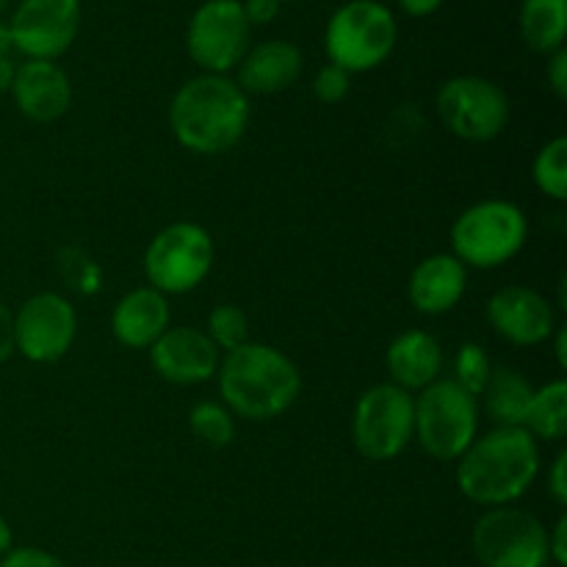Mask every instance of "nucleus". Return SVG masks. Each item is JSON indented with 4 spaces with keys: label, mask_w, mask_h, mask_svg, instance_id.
Wrapping results in <instances>:
<instances>
[{
    "label": "nucleus",
    "mask_w": 567,
    "mask_h": 567,
    "mask_svg": "<svg viewBox=\"0 0 567 567\" xmlns=\"http://www.w3.org/2000/svg\"><path fill=\"white\" fill-rule=\"evenodd\" d=\"M540 474V449L524 426H496L457 460V487L482 507L518 502Z\"/></svg>",
    "instance_id": "1"
},
{
    "label": "nucleus",
    "mask_w": 567,
    "mask_h": 567,
    "mask_svg": "<svg viewBox=\"0 0 567 567\" xmlns=\"http://www.w3.org/2000/svg\"><path fill=\"white\" fill-rule=\"evenodd\" d=\"M249 125V100L225 75H197L183 83L169 105L177 144L197 155H221L236 147Z\"/></svg>",
    "instance_id": "2"
},
{
    "label": "nucleus",
    "mask_w": 567,
    "mask_h": 567,
    "mask_svg": "<svg viewBox=\"0 0 567 567\" xmlns=\"http://www.w3.org/2000/svg\"><path fill=\"white\" fill-rule=\"evenodd\" d=\"M216 377L225 408L247 421L280 419L302 391L297 363L269 343H244L227 352Z\"/></svg>",
    "instance_id": "3"
},
{
    "label": "nucleus",
    "mask_w": 567,
    "mask_h": 567,
    "mask_svg": "<svg viewBox=\"0 0 567 567\" xmlns=\"http://www.w3.org/2000/svg\"><path fill=\"white\" fill-rule=\"evenodd\" d=\"M529 236L526 214L509 199H482L452 225L454 258L474 269H498L524 249Z\"/></svg>",
    "instance_id": "4"
},
{
    "label": "nucleus",
    "mask_w": 567,
    "mask_h": 567,
    "mask_svg": "<svg viewBox=\"0 0 567 567\" xmlns=\"http://www.w3.org/2000/svg\"><path fill=\"white\" fill-rule=\"evenodd\" d=\"M396 20L388 6L377 0H349L327 22L324 50L330 64L354 75L385 64L396 48Z\"/></svg>",
    "instance_id": "5"
},
{
    "label": "nucleus",
    "mask_w": 567,
    "mask_h": 567,
    "mask_svg": "<svg viewBox=\"0 0 567 567\" xmlns=\"http://www.w3.org/2000/svg\"><path fill=\"white\" fill-rule=\"evenodd\" d=\"M476 399L454 380H435L415 396V435L430 457L452 463L476 441Z\"/></svg>",
    "instance_id": "6"
},
{
    "label": "nucleus",
    "mask_w": 567,
    "mask_h": 567,
    "mask_svg": "<svg viewBox=\"0 0 567 567\" xmlns=\"http://www.w3.org/2000/svg\"><path fill=\"white\" fill-rule=\"evenodd\" d=\"M216 260L214 238L194 221H175L150 241L144 252V275L150 288L166 297L188 293L210 275Z\"/></svg>",
    "instance_id": "7"
},
{
    "label": "nucleus",
    "mask_w": 567,
    "mask_h": 567,
    "mask_svg": "<svg viewBox=\"0 0 567 567\" xmlns=\"http://www.w3.org/2000/svg\"><path fill=\"white\" fill-rule=\"evenodd\" d=\"M415 435V396L393 382L374 385L358 399L352 437L371 463H388L410 446Z\"/></svg>",
    "instance_id": "8"
},
{
    "label": "nucleus",
    "mask_w": 567,
    "mask_h": 567,
    "mask_svg": "<svg viewBox=\"0 0 567 567\" xmlns=\"http://www.w3.org/2000/svg\"><path fill=\"white\" fill-rule=\"evenodd\" d=\"M471 546L485 567H546L548 532L532 513L493 507L476 520Z\"/></svg>",
    "instance_id": "9"
},
{
    "label": "nucleus",
    "mask_w": 567,
    "mask_h": 567,
    "mask_svg": "<svg viewBox=\"0 0 567 567\" xmlns=\"http://www.w3.org/2000/svg\"><path fill=\"white\" fill-rule=\"evenodd\" d=\"M443 127L465 142H493L509 122V100L498 83L480 75L449 78L435 97Z\"/></svg>",
    "instance_id": "10"
},
{
    "label": "nucleus",
    "mask_w": 567,
    "mask_h": 567,
    "mask_svg": "<svg viewBox=\"0 0 567 567\" xmlns=\"http://www.w3.org/2000/svg\"><path fill=\"white\" fill-rule=\"evenodd\" d=\"M249 25L241 0H205L188 20L186 50L205 75H225L249 50Z\"/></svg>",
    "instance_id": "11"
},
{
    "label": "nucleus",
    "mask_w": 567,
    "mask_h": 567,
    "mask_svg": "<svg viewBox=\"0 0 567 567\" xmlns=\"http://www.w3.org/2000/svg\"><path fill=\"white\" fill-rule=\"evenodd\" d=\"M78 336V313L61 293L42 291L14 313V349L31 363H55Z\"/></svg>",
    "instance_id": "12"
},
{
    "label": "nucleus",
    "mask_w": 567,
    "mask_h": 567,
    "mask_svg": "<svg viewBox=\"0 0 567 567\" xmlns=\"http://www.w3.org/2000/svg\"><path fill=\"white\" fill-rule=\"evenodd\" d=\"M9 31L22 55L55 61L72 48L81 31V0H20Z\"/></svg>",
    "instance_id": "13"
},
{
    "label": "nucleus",
    "mask_w": 567,
    "mask_h": 567,
    "mask_svg": "<svg viewBox=\"0 0 567 567\" xmlns=\"http://www.w3.org/2000/svg\"><path fill=\"white\" fill-rule=\"evenodd\" d=\"M487 321L496 336L515 347H537L557 330L551 302L526 286H507L493 293L487 299Z\"/></svg>",
    "instance_id": "14"
},
{
    "label": "nucleus",
    "mask_w": 567,
    "mask_h": 567,
    "mask_svg": "<svg viewBox=\"0 0 567 567\" xmlns=\"http://www.w3.org/2000/svg\"><path fill=\"white\" fill-rule=\"evenodd\" d=\"M150 363L172 385H199L219 371V349L197 327H169L150 347Z\"/></svg>",
    "instance_id": "15"
},
{
    "label": "nucleus",
    "mask_w": 567,
    "mask_h": 567,
    "mask_svg": "<svg viewBox=\"0 0 567 567\" xmlns=\"http://www.w3.org/2000/svg\"><path fill=\"white\" fill-rule=\"evenodd\" d=\"M11 97L22 116L31 122H55L72 103V83L55 61L28 59L14 70Z\"/></svg>",
    "instance_id": "16"
},
{
    "label": "nucleus",
    "mask_w": 567,
    "mask_h": 567,
    "mask_svg": "<svg viewBox=\"0 0 567 567\" xmlns=\"http://www.w3.org/2000/svg\"><path fill=\"white\" fill-rule=\"evenodd\" d=\"M302 50L286 39H266L247 50L238 64V89L244 94H277L302 75Z\"/></svg>",
    "instance_id": "17"
},
{
    "label": "nucleus",
    "mask_w": 567,
    "mask_h": 567,
    "mask_svg": "<svg viewBox=\"0 0 567 567\" xmlns=\"http://www.w3.org/2000/svg\"><path fill=\"white\" fill-rule=\"evenodd\" d=\"M468 288V269L452 252H437L421 260L410 275V302L419 313L443 316L460 305Z\"/></svg>",
    "instance_id": "18"
},
{
    "label": "nucleus",
    "mask_w": 567,
    "mask_h": 567,
    "mask_svg": "<svg viewBox=\"0 0 567 567\" xmlns=\"http://www.w3.org/2000/svg\"><path fill=\"white\" fill-rule=\"evenodd\" d=\"M169 302L155 288H136L116 302L111 332L127 349H150L169 330Z\"/></svg>",
    "instance_id": "19"
},
{
    "label": "nucleus",
    "mask_w": 567,
    "mask_h": 567,
    "mask_svg": "<svg viewBox=\"0 0 567 567\" xmlns=\"http://www.w3.org/2000/svg\"><path fill=\"white\" fill-rule=\"evenodd\" d=\"M388 371H391L393 385L402 391H424L435 380H441L443 349L435 336L424 330H408L393 338L388 347Z\"/></svg>",
    "instance_id": "20"
},
{
    "label": "nucleus",
    "mask_w": 567,
    "mask_h": 567,
    "mask_svg": "<svg viewBox=\"0 0 567 567\" xmlns=\"http://www.w3.org/2000/svg\"><path fill=\"white\" fill-rule=\"evenodd\" d=\"M532 393H535V388L529 385V380L520 371L507 369V365H498V369L493 365V374L482 396H485V408L493 424L524 426Z\"/></svg>",
    "instance_id": "21"
},
{
    "label": "nucleus",
    "mask_w": 567,
    "mask_h": 567,
    "mask_svg": "<svg viewBox=\"0 0 567 567\" xmlns=\"http://www.w3.org/2000/svg\"><path fill=\"white\" fill-rule=\"evenodd\" d=\"M520 37L535 53H557L567 37V0H524L518 14Z\"/></svg>",
    "instance_id": "22"
},
{
    "label": "nucleus",
    "mask_w": 567,
    "mask_h": 567,
    "mask_svg": "<svg viewBox=\"0 0 567 567\" xmlns=\"http://www.w3.org/2000/svg\"><path fill=\"white\" fill-rule=\"evenodd\" d=\"M524 430L532 437L543 441H563L567 435V382H548L546 388L532 393L529 410H526Z\"/></svg>",
    "instance_id": "23"
},
{
    "label": "nucleus",
    "mask_w": 567,
    "mask_h": 567,
    "mask_svg": "<svg viewBox=\"0 0 567 567\" xmlns=\"http://www.w3.org/2000/svg\"><path fill=\"white\" fill-rule=\"evenodd\" d=\"M532 177L535 186L540 188L546 197L565 203L567 199V138L557 136L548 142L546 147L537 153L535 164H532Z\"/></svg>",
    "instance_id": "24"
},
{
    "label": "nucleus",
    "mask_w": 567,
    "mask_h": 567,
    "mask_svg": "<svg viewBox=\"0 0 567 567\" xmlns=\"http://www.w3.org/2000/svg\"><path fill=\"white\" fill-rule=\"evenodd\" d=\"M188 426L208 449H225L236 437V421L225 404L199 402L188 413Z\"/></svg>",
    "instance_id": "25"
},
{
    "label": "nucleus",
    "mask_w": 567,
    "mask_h": 567,
    "mask_svg": "<svg viewBox=\"0 0 567 567\" xmlns=\"http://www.w3.org/2000/svg\"><path fill=\"white\" fill-rule=\"evenodd\" d=\"M208 338L216 343L219 352H233V349L249 343V319L238 305H216L208 316Z\"/></svg>",
    "instance_id": "26"
},
{
    "label": "nucleus",
    "mask_w": 567,
    "mask_h": 567,
    "mask_svg": "<svg viewBox=\"0 0 567 567\" xmlns=\"http://www.w3.org/2000/svg\"><path fill=\"white\" fill-rule=\"evenodd\" d=\"M491 374H493V363L491 358H487L485 349H482L480 343H463L457 358H454L452 380L457 382L465 393H471V396L476 399L482 396V391H485Z\"/></svg>",
    "instance_id": "27"
},
{
    "label": "nucleus",
    "mask_w": 567,
    "mask_h": 567,
    "mask_svg": "<svg viewBox=\"0 0 567 567\" xmlns=\"http://www.w3.org/2000/svg\"><path fill=\"white\" fill-rule=\"evenodd\" d=\"M349 86H352V75H349V72H343L341 66H336V64L321 66L313 78L316 100H319V103H327V105L341 103V100L349 94Z\"/></svg>",
    "instance_id": "28"
},
{
    "label": "nucleus",
    "mask_w": 567,
    "mask_h": 567,
    "mask_svg": "<svg viewBox=\"0 0 567 567\" xmlns=\"http://www.w3.org/2000/svg\"><path fill=\"white\" fill-rule=\"evenodd\" d=\"M0 567H66L59 557L42 548H11L9 554L0 557Z\"/></svg>",
    "instance_id": "29"
},
{
    "label": "nucleus",
    "mask_w": 567,
    "mask_h": 567,
    "mask_svg": "<svg viewBox=\"0 0 567 567\" xmlns=\"http://www.w3.org/2000/svg\"><path fill=\"white\" fill-rule=\"evenodd\" d=\"M548 83L559 100H567V50L559 48L548 61Z\"/></svg>",
    "instance_id": "30"
},
{
    "label": "nucleus",
    "mask_w": 567,
    "mask_h": 567,
    "mask_svg": "<svg viewBox=\"0 0 567 567\" xmlns=\"http://www.w3.org/2000/svg\"><path fill=\"white\" fill-rule=\"evenodd\" d=\"M548 493L557 504H567V452H559L548 471Z\"/></svg>",
    "instance_id": "31"
},
{
    "label": "nucleus",
    "mask_w": 567,
    "mask_h": 567,
    "mask_svg": "<svg viewBox=\"0 0 567 567\" xmlns=\"http://www.w3.org/2000/svg\"><path fill=\"white\" fill-rule=\"evenodd\" d=\"M241 6L249 25H266V22H271L280 14V0H247Z\"/></svg>",
    "instance_id": "32"
},
{
    "label": "nucleus",
    "mask_w": 567,
    "mask_h": 567,
    "mask_svg": "<svg viewBox=\"0 0 567 567\" xmlns=\"http://www.w3.org/2000/svg\"><path fill=\"white\" fill-rule=\"evenodd\" d=\"M14 354V313L0 302V363Z\"/></svg>",
    "instance_id": "33"
},
{
    "label": "nucleus",
    "mask_w": 567,
    "mask_h": 567,
    "mask_svg": "<svg viewBox=\"0 0 567 567\" xmlns=\"http://www.w3.org/2000/svg\"><path fill=\"white\" fill-rule=\"evenodd\" d=\"M565 535H567V518L557 520V526H554V532L548 535V557H554V563L559 567L567 565V543H565Z\"/></svg>",
    "instance_id": "34"
},
{
    "label": "nucleus",
    "mask_w": 567,
    "mask_h": 567,
    "mask_svg": "<svg viewBox=\"0 0 567 567\" xmlns=\"http://www.w3.org/2000/svg\"><path fill=\"white\" fill-rule=\"evenodd\" d=\"M399 6L410 17H430L441 9L443 0H399Z\"/></svg>",
    "instance_id": "35"
},
{
    "label": "nucleus",
    "mask_w": 567,
    "mask_h": 567,
    "mask_svg": "<svg viewBox=\"0 0 567 567\" xmlns=\"http://www.w3.org/2000/svg\"><path fill=\"white\" fill-rule=\"evenodd\" d=\"M14 70L11 59H0V92H9L11 81H14Z\"/></svg>",
    "instance_id": "36"
},
{
    "label": "nucleus",
    "mask_w": 567,
    "mask_h": 567,
    "mask_svg": "<svg viewBox=\"0 0 567 567\" xmlns=\"http://www.w3.org/2000/svg\"><path fill=\"white\" fill-rule=\"evenodd\" d=\"M11 50H14V42H11L9 25H3V22H0V59H9Z\"/></svg>",
    "instance_id": "37"
},
{
    "label": "nucleus",
    "mask_w": 567,
    "mask_h": 567,
    "mask_svg": "<svg viewBox=\"0 0 567 567\" xmlns=\"http://www.w3.org/2000/svg\"><path fill=\"white\" fill-rule=\"evenodd\" d=\"M11 551V526L6 524V518L0 515V557Z\"/></svg>",
    "instance_id": "38"
},
{
    "label": "nucleus",
    "mask_w": 567,
    "mask_h": 567,
    "mask_svg": "<svg viewBox=\"0 0 567 567\" xmlns=\"http://www.w3.org/2000/svg\"><path fill=\"white\" fill-rule=\"evenodd\" d=\"M557 358H559V365H567V354H565V327H557Z\"/></svg>",
    "instance_id": "39"
},
{
    "label": "nucleus",
    "mask_w": 567,
    "mask_h": 567,
    "mask_svg": "<svg viewBox=\"0 0 567 567\" xmlns=\"http://www.w3.org/2000/svg\"><path fill=\"white\" fill-rule=\"evenodd\" d=\"M9 6V0H0V14H3V9Z\"/></svg>",
    "instance_id": "40"
},
{
    "label": "nucleus",
    "mask_w": 567,
    "mask_h": 567,
    "mask_svg": "<svg viewBox=\"0 0 567 567\" xmlns=\"http://www.w3.org/2000/svg\"><path fill=\"white\" fill-rule=\"evenodd\" d=\"M280 3H282V0H280Z\"/></svg>",
    "instance_id": "41"
}]
</instances>
